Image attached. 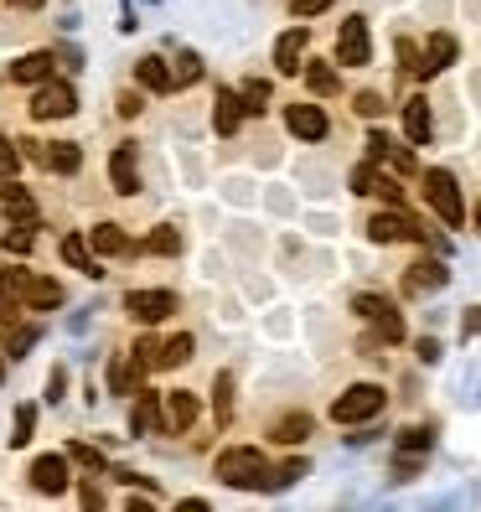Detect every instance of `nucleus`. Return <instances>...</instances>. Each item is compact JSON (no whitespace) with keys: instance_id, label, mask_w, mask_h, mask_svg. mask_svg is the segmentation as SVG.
Returning <instances> with one entry per match:
<instances>
[{"instance_id":"44","label":"nucleus","mask_w":481,"mask_h":512,"mask_svg":"<svg viewBox=\"0 0 481 512\" xmlns=\"http://www.w3.org/2000/svg\"><path fill=\"white\" fill-rule=\"evenodd\" d=\"M352 109L363 119H378L383 114V94H373V88H363V94H352Z\"/></svg>"},{"instance_id":"35","label":"nucleus","mask_w":481,"mask_h":512,"mask_svg":"<svg viewBox=\"0 0 481 512\" xmlns=\"http://www.w3.org/2000/svg\"><path fill=\"white\" fill-rule=\"evenodd\" d=\"M37 435V404H16V419H11V450H26Z\"/></svg>"},{"instance_id":"24","label":"nucleus","mask_w":481,"mask_h":512,"mask_svg":"<svg viewBox=\"0 0 481 512\" xmlns=\"http://www.w3.org/2000/svg\"><path fill=\"white\" fill-rule=\"evenodd\" d=\"M52 68H57V52H26V57H16V63H11V78L16 83H26V88H37L42 78H52Z\"/></svg>"},{"instance_id":"49","label":"nucleus","mask_w":481,"mask_h":512,"mask_svg":"<svg viewBox=\"0 0 481 512\" xmlns=\"http://www.w3.org/2000/svg\"><path fill=\"white\" fill-rule=\"evenodd\" d=\"M476 331H481V306H471V311L461 316V337H476Z\"/></svg>"},{"instance_id":"26","label":"nucleus","mask_w":481,"mask_h":512,"mask_svg":"<svg viewBox=\"0 0 481 512\" xmlns=\"http://www.w3.org/2000/svg\"><path fill=\"white\" fill-rule=\"evenodd\" d=\"M47 171L52 176H78L83 171V145L78 140H47Z\"/></svg>"},{"instance_id":"41","label":"nucleus","mask_w":481,"mask_h":512,"mask_svg":"<svg viewBox=\"0 0 481 512\" xmlns=\"http://www.w3.org/2000/svg\"><path fill=\"white\" fill-rule=\"evenodd\" d=\"M419 63H425V52H419V42L399 37V68H404L409 78H419Z\"/></svg>"},{"instance_id":"12","label":"nucleus","mask_w":481,"mask_h":512,"mask_svg":"<svg viewBox=\"0 0 481 512\" xmlns=\"http://www.w3.org/2000/svg\"><path fill=\"white\" fill-rule=\"evenodd\" d=\"M445 285H450V269H445V259H435V254L414 259L404 275H399V290H404V295H435V290H445Z\"/></svg>"},{"instance_id":"48","label":"nucleus","mask_w":481,"mask_h":512,"mask_svg":"<svg viewBox=\"0 0 481 512\" xmlns=\"http://www.w3.org/2000/svg\"><path fill=\"white\" fill-rule=\"evenodd\" d=\"M414 352H419V363H435V357H440V342H435V337H419Z\"/></svg>"},{"instance_id":"16","label":"nucleus","mask_w":481,"mask_h":512,"mask_svg":"<svg viewBox=\"0 0 481 512\" xmlns=\"http://www.w3.org/2000/svg\"><path fill=\"white\" fill-rule=\"evenodd\" d=\"M192 352H197V337H192V331L161 337L156 357H150V373H176V368H187V363H192Z\"/></svg>"},{"instance_id":"28","label":"nucleus","mask_w":481,"mask_h":512,"mask_svg":"<svg viewBox=\"0 0 481 512\" xmlns=\"http://www.w3.org/2000/svg\"><path fill=\"white\" fill-rule=\"evenodd\" d=\"M63 264H73V269H83V275H88V280H104V259H99L94 249H88V244H83V238H78V233H68V238H63Z\"/></svg>"},{"instance_id":"29","label":"nucleus","mask_w":481,"mask_h":512,"mask_svg":"<svg viewBox=\"0 0 481 512\" xmlns=\"http://www.w3.org/2000/svg\"><path fill=\"white\" fill-rule=\"evenodd\" d=\"M306 471H311V461H306V456H290V461H280V466H269V471H264V487H259V492H280V487H295V481L306 476Z\"/></svg>"},{"instance_id":"30","label":"nucleus","mask_w":481,"mask_h":512,"mask_svg":"<svg viewBox=\"0 0 481 512\" xmlns=\"http://www.w3.org/2000/svg\"><path fill=\"white\" fill-rule=\"evenodd\" d=\"M430 445H435V430L430 425H404L394 435V456H430Z\"/></svg>"},{"instance_id":"38","label":"nucleus","mask_w":481,"mask_h":512,"mask_svg":"<svg viewBox=\"0 0 481 512\" xmlns=\"http://www.w3.org/2000/svg\"><path fill=\"white\" fill-rule=\"evenodd\" d=\"M171 78H176V88H192V83L202 78V57H197V52H176Z\"/></svg>"},{"instance_id":"39","label":"nucleus","mask_w":481,"mask_h":512,"mask_svg":"<svg viewBox=\"0 0 481 512\" xmlns=\"http://www.w3.org/2000/svg\"><path fill=\"white\" fill-rule=\"evenodd\" d=\"M63 456H68V466H83V471H109V461L99 456L94 445H78V440H73V445L63 450Z\"/></svg>"},{"instance_id":"3","label":"nucleus","mask_w":481,"mask_h":512,"mask_svg":"<svg viewBox=\"0 0 481 512\" xmlns=\"http://www.w3.org/2000/svg\"><path fill=\"white\" fill-rule=\"evenodd\" d=\"M419 192H425L430 213H435L445 228H461V223H466V192H461V182H456V171H445V166L419 171Z\"/></svg>"},{"instance_id":"40","label":"nucleus","mask_w":481,"mask_h":512,"mask_svg":"<svg viewBox=\"0 0 481 512\" xmlns=\"http://www.w3.org/2000/svg\"><path fill=\"white\" fill-rule=\"evenodd\" d=\"M114 109H119V119H135V114L145 109V88H140V83H135V88H119Z\"/></svg>"},{"instance_id":"1","label":"nucleus","mask_w":481,"mask_h":512,"mask_svg":"<svg viewBox=\"0 0 481 512\" xmlns=\"http://www.w3.org/2000/svg\"><path fill=\"white\" fill-rule=\"evenodd\" d=\"M264 471H269V461H264L259 445H228V450H218V461H213V476L223 481V487H233V492H259Z\"/></svg>"},{"instance_id":"18","label":"nucleus","mask_w":481,"mask_h":512,"mask_svg":"<svg viewBox=\"0 0 481 512\" xmlns=\"http://www.w3.org/2000/svg\"><path fill=\"white\" fill-rule=\"evenodd\" d=\"M63 300H68L63 280H52V275H32V280H26V290H21V311H57Z\"/></svg>"},{"instance_id":"27","label":"nucleus","mask_w":481,"mask_h":512,"mask_svg":"<svg viewBox=\"0 0 481 512\" xmlns=\"http://www.w3.org/2000/svg\"><path fill=\"white\" fill-rule=\"evenodd\" d=\"M88 249H94L99 259H114V254L130 249V233L119 223H94V228H88Z\"/></svg>"},{"instance_id":"33","label":"nucleus","mask_w":481,"mask_h":512,"mask_svg":"<svg viewBox=\"0 0 481 512\" xmlns=\"http://www.w3.org/2000/svg\"><path fill=\"white\" fill-rule=\"evenodd\" d=\"M37 238H42V223H11L6 233H0V249L6 254H32Z\"/></svg>"},{"instance_id":"34","label":"nucleus","mask_w":481,"mask_h":512,"mask_svg":"<svg viewBox=\"0 0 481 512\" xmlns=\"http://www.w3.org/2000/svg\"><path fill=\"white\" fill-rule=\"evenodd\" d=\"M42 342V321H26V326H11L6 331V357H26Z\"/></svg>"},{"instance_id":"8","label":"nucleus","mask_w":481,"mask_h":512,"mask_svg":"<svg viewBox=\"0 0 481 512\" xmlns=\"http://www.w3.org/2000/svg\"><path fill=\"white\" fill-rule=\"evenodd\" d=\"M176 311H182L176 290H130V295H125V316H130L135 326H161V321H171Z\"/></svg>"},{"instance_id":"37","label":"nucleus","mask_w":481,"mask_h":512,"mask_svg":"<svg viewBox=\"0 0 481 512\" xmlns=\"http://www.w3.org/2000/svg\"><path fill=\"white\" fill-rule=\"evenodd\" d=\"M145 249H150V254H182V233H176L171 223H161V228H150Z\"/></svg>"},{"instance_id":"20","label":"nucleus","mask_w":481,"mask_h":512,"mask_svg":"<svg viewBox=\"0 0 481 512\" xmlns=\"http://www.w3.org/2000/svg\"><path fill=\"white\" fill-rule=\"evenodd\" d=\"M404 135H409V145H430L435 140V114H430V99L425 94H409L404 99Z\"/></svg>"},{"instance_id":"47","label":"nucleus","mask_w":481,"mask_h":512,"mask_svg":"<svg viewBox=\"0 0 481 512\" xmlns=\"http://www.w3.org/2000/svg\"><path fill=\"white\" fill-rule=\"evenodd\" d=\"M21 192H26V187L16 182V176H11V171H0V207H6V202H16Z\"/></svg>"},{"instance_id":"19","label":"nucleus","mask_w":481,"mask_h":512,"mask_svg":"<svg viewBox=\"0 0 481 512\" xmlns=\"http://www.w3.org/2000/svg\"><path fill=\"white\" fill-rule=\"evenodd\" d=\"M213 130L223 140H233L238 130H244V99H238V88H218L213 94Z\"/></svg>"},{"instance_id":"5","label":"nucleus","mask_w":481,"mask_h":512,"mask_svg":"<svg viewBox=\"0 0 481 512\" xmlns=\"http://www.w3.org/2000/svg\"><path fill=\"white\" fill-rule=\"evenodd\" d=\"M363 233H368V244H430V233L419 228V218L414 213H404V207H383V213H368V223H363Z\"/></svg>"},{"instance_id":"17","label":"nucleus","mask_w":481,"mask_h":512,"mask_svg":"<svg viewBox=\"0 0 481 512\" xmlns=\"http://www.w3.org/2000/svg\"><path fill=\"white\" fill-rule=\"evenodd\" d=\"M135 83L145 88V94H156V99H166L171 88H176V78H171V63L161 52H145V57H135Z\"/></svg>"},{"instance_id":"50","label":"nucleus","mask_w":481,"mask_h":512,"mask_svg":"<svg viewBox=\"0 0 481 512\" xmlns=\"http://www.w3.org/2000/svg\"><path fill=\"white\" fill-rule=\"evenodd\" d=\"M176 507H182V512H207V497H182Z\"/></svg>"},{"instance_id":"13","label":"nucleus","mask_w":481,"mask_h":512,"mask_svg":"<svg viewBox=\"0 0 481 512\" xmlns=\"http://www.w3.org/2000/svg\"><path fill=\"white\" fill-rule=\"evenodd\" d=\"M26 481H32V492L42 497H63L68 492V456H57V450H47V456H37L32 466H26Z\"/></svg>"},{"instance_id":"22","label":"nucleus","mask_w":481,"mask_h":512,"mask_svg":"<svg viewBox=\"0 0 481 512\" xmlns=\"http://www.w3.org/2000/svg\"><path fill=\"white\" fill-rule=\"evenodd\" d=\"M145 388V368L135 363V357H114L109 363V394L114 399H135Z\"/></svg>"},{"instance_id":"25","label":"nucleus","mask_w":481,"mask_h":512,"mask_svg":"<svg viewBox=\"0 0 481 512\" xmlns=\"http://www.w3.org/2000/svg\"><path fill=\"white\" fill-rule=\"evenodd\" d=\"M311 430H316V419L306 409H290V414H280L275 425H269V440H275V445H300Z\"/></svg>"},{"instance_id":"2","label":"nucleus","mask_w":481,"mask_h":512,"mask_svg":"<svg viewBox=\"0 0 481 512\" xmlns=\"http://www.w3.org/2000/svg\"><path fill=\"white\" fill-rule=\"evenodd\" d=\"M352 316L368 321V331H373L368 342H378V347H399V342L409 337V331H404V316H399V306H394L388 295L357 290V295H352Z\"/></svg>"},{"instance_id":"14","label":"nucleus","mask_w":481,"mask_h":512,"mask_svg":"<svg viewBox=\"0 0 481 512\" xmlns=\"http://www.w3.org/2000/svg\"><path fill=\"white\" fill-rule=\"evenodd\" d=\"M135 140H119L114 150H109V182H114V192L119 197H135L140 192V166H135Z\"/></svg>"},{"instance_id":"46","label":"nucleus","mask_w":481,"mask_h":512,"mask_svg":"<svg viewBox=\"0 0 481 512\" xmlns=\"http://www.w3.org/2000/svg\"><path fill=\"white\" fill-rule=\"evenodd\" d=\"M16 166H21V150H16V140L0 135V171H16Z\"/></svg>"},{"instance_id":"10","label":"nucleus","mask_w":481,"mask_h":512,"mask_svg":"<svg viewBox=\"0 0 481 512\" xmlns=\"http://www.w3.org/2000/svg\"><path fill=\"white\" fill-rule=\"evenodd\" d=\"M197 419H202V399L192 394V388H171V394H161V430L166 435H187Z\"/></svg>"},{"instance_id":"7","label":"nucleus","mask_w":481,"mask_h":512,"mask_svg":"<svg viewBox=\"0 0 481 512\" xmlns=\"http://www.w3.org/2000/svg\"><path fill=\"white\" fill-rule=\"evenodd\" d=\"M373 63V26L368 16H347L337 26V68H368Z\"/></svg>"},{"instance_id":"4","label":"nucleus","mask_w":481,"mask_h":512,"mask_svg":"<svg viewBox=\"0 0 481 512\" xmlns=\"http://www.w3.org/2000/svg\"><path fill=\"white\" fill-rule=\"evenodd\" d=\"M383 409H388L383 383H347L326 414H332V425H368V419H378Z\"/></svg>"},{"instance_id":"32","label":"nucleus","mask_w":481,"mask_h":512,"mask_svg":"<svg viewBox=\"0 0 481 512\" xmlns=\"http://www.w3.org/2000/svg\"><path fill=\"white\" fill-rule=\"evenodd\" d=\"M233 388H238V383H233V373L223 368V373L213 378V419H218V430L233 425Z\"/></svg>"},{"instance_id":"15","label":"nucleus","mask_w":481,"mask_h":512,"mask_svg":"<svg viewBox=\"0 0 481 512\" xmlns=\"http://www.w3.org/2000/svg\"><path fill=\"white\" fill-rule=\"evenodd\" d=\"M419 52H425V63H419V83H430L435 73H445V68H450V63H456V57H461V42L450 37V32H430V37H425V47H419Z\"/></svg>"},{"instance_id":"31","label":"nucleus","mask_w":481,"mask_h":512,"mask_svg":"<svg viewBox=\"0 0 481 512\" xmlns=\"http://www.w3.org/2000/svg\"><path fill=\"white\" fill-rule=\"evenodd\" d=\"M135 399H140V404H135V414H130V430H135V435H150V430L161 425V394H150V388H140Z\"/></svg>"},{"instance_id":"6","label":"nucleus","mask_w":481,"mask_h":512,"mask_svg":"<svg viewBox=\"0 0 481 512\" xmlns=\"http://www.w3.org/2000/svg\"><path fill=\"white\" fill-rule=\"evenodd\" d=\"M26 114H32V125H52V119H68L78 114V88L68 78H42L32 88V104H26Z\"/></svg>"},{"instance_id":"23","label":"nucleus","mask_w":481,"mask_h":512,"mask_svg":"<svg viewBox=\"0 0 481 512\" xmlns=\"http://www.w3.org/2000/svg\"><path fill=\"white\" fill-rule=\"evenodd\" d=\"M300 73H306V88H311L316 99H337V94H342L337 63H321V57H311V63H300Z\"/></svg>"},{"instance_id":"42","label":"nucleus","mask_w":481,"mask_h":512,"mask_svg":"<svg viewBox=\"0 0 481 512\" xmlns=\"http://www.w3.org/2000/svg\"><path fill=\"white\" fill-rule=\"evenodd\" d=\"M373 182H378V166H373V161L352 166V192H357V197H373Z\"/></svg>"},{"instance_id":"9","label":"nucleus","mask_w":481,"mask_h":512,"mask_svg":"<svg viewBox=\"0 0 481 512\" xmlns=\"http://www.w3.org/2000/svg\"><path fill=\"white\" fill-rule=\"evenodd\" d=\"M285 130H290L300 145H321L326 135H332V119H326V109H321V104L295 99V104H285Z\"/></svg>"},{"instance_id":"45","label":"nucleus","mask_w":481,"mask_h":512,"mask_svg":"<svg viewBox=\"0 0 481 512\" xmlns=\"http://www.w3.org/2000/svg\"><path fill=\"white\" fill-rule=\"evenodd\" d=\"M68 399V368H52L47 378V404H63Z\"/></svg>"},{"instance_id":"36","label":"nucleus","mask_w":481,"mask_h":512,"mask_svg":"<svg viewBox=\"0 0 481 512\" xmlns=\"http://www.w3.org/2000/svg\"><path fill=\"white\" fill-rule=\"evenodd\" d=\"M238 99H244V114H264V109H269V83H264V78H244Z\"/></svg>"},{"instance_id":"11","label":"nucleus","mask_w":481,"mask_h":512,"mask_svg":"<svg viewBox=\"0 0 481 512\" xmlns=\"http://www.w3.org/2000/svg\"><path fill=\"white\" fill-rule=\"evenodd\" d=\"M368 161L373 166H388V171H394V176H414L419 166H414V150L409 145H399L394 135H383V130H368Z\"/></svg>"},{"instance_id":"53","label":"nucleus","mask_w":481,"mask_h":512,"mask_svg":"<svg viewBox=\"0 0 481 512\" xmlns=\"http://www.w3.org/2000/svg\"><path fill=\"white\" fill-rule=\"evenodd\" d=\"M476 233H481V207H476Z\"/></svg>"},{"instance_id":"51","label":"nucleus","mask_w":481,"mask_h":512,"mask_svg":"<svg viewBox=\"0 0 481 512\" xmlns=\"http://www.w3.org/2000/svg\"><path fill=\"white\" fill-rule=\"evenodd\" d=\"M6 6H16V11H32V16H37V11L47 6V0H6Z\"/></svg>"},{"instance_id":"21","label":"nucleus","mask_w":481,"mask_h":512,"mask_svg":"<svg viewBox=\"0 0 481 512\" xmlns=\"http://www.w3.org/2000/svg\"><path fill=\"white\" fill-rule=\"evenodd\" d=\"M306 42H311L306 26H290V32L275 42V73H280V78H295V73H300V57H306Z\"/></svg>"},{"instance_id":"43","label":"nucleus","mask_w":481,"mask_h":512,"mask_svg":"<svg viewBox=\"0 0 481 512\" xmlns=\"http://www.w3.org/2000/svg\"><path fill=\"white\" fill-rule=\"evenodd\" d=\"M332 6H337V0H290V16L295 21H311V16H326Z\"/></svg>"},{"instance_id":"52","label":"nucleus","mask_w":481,"mask_h":512,"mask_svg":"<svg viewBox=\"0 0 481 512\" xmlns=\"http://www.w3.org/2000/svg\"><path fill=\"white\" fill-rule=\"evenodd\" d=\"M78 502H83V507H104V497H99L94 487H83V492H78Z\"/></svg>"}]
</instances>
